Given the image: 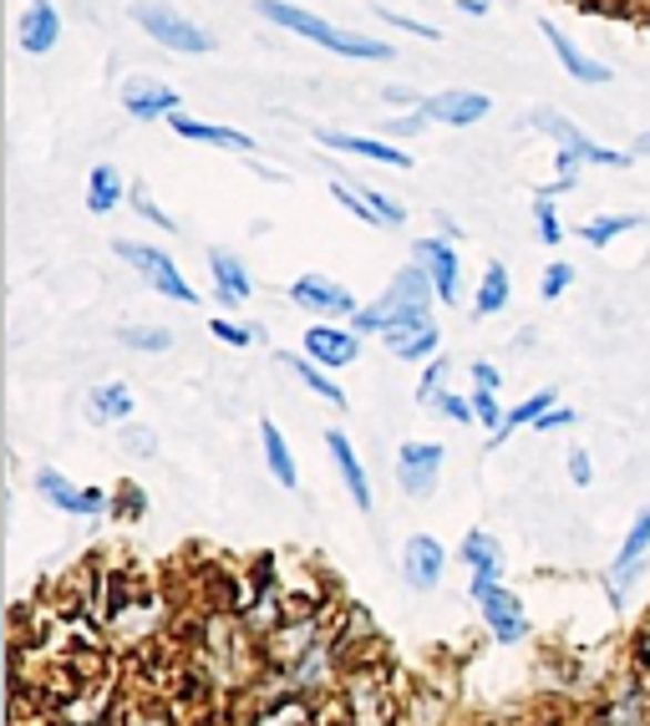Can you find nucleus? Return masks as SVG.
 <instances>
[{
  "label": "nucleus",
  "instance_id": "obj_50",
  "mask_svg": "<svg viewBox=\"0 0 650 726\" xmlns=\"http://www.w3.org/2000/svg\"><path fill=\"white\" fill-rule=\"evenodd\" d=\"M199 726H234V722H224V716H199Z\"/></svg>",
  "mask_w": 650,
  "mask_h": 726
},
{
  "label": "nucleus",
  "instance_id": "obj_38",
  "mask_svg": "<svg viewBox=\"0 0 650 726\" xmlns=\"http://www.w3.org/2000/svg\"><path fill=\"white\" fill-rule=\"evenodd\" d=\"M209 331H214L224 345H254V341H260L254 325H234V321H209Z\"/></svg>",
  "mask_w": 650,
  "mask_h": 726
},
{
  "label": "nucleus",
  "instance_id": "obj_17",
  "mask_svg": "<svg viewBox=\"0 0 650 726\" xmlns=\"http://www.w3.org/2000/svg\"><path fill=\"white\" fill-rule=\"evenodd\" d=\"M539 31H544V41L555 47L559 67H565V72L575 77V82H585V87H605V82H610V67H605V61H595V57H585V51H579L575 41H569L565 31H559L555 21H544Z\"/></svg>",
  "mask_w": 650,
  "mask_h": 726
},
{
  "label": "nucleus",
  "instance_id": "obj_6",
  "mask_svg": "<svg viewBox=\"0 0 650 726\" xmlns=\"http://www.w3.org/2000/svg\"><path fill=\"white\" fill-rule=\"evenodd\" d=\"M443 457H447L443 442H407L397 453V488L412 493V498H427L437 488V477H443Z\"/></svg>",
  "mask_w": 650,
  "mask_h": 726
},
{
  "label": "nucleus",
  "instance_id": "obj_31",
  "mask_svg": "<svg viewBox=\"0 0 650 726\" xmlns=\"http://www.w3.org/2000/svg\"><path fill=\"white\" fill-rule=\"evenodd\" d=\"M544 412H555V392H534V396H524V402H518L514 412H508L504 432H494V442H508V432H518V427H534V422H539Z\"/></svg>",
  "mask_w": 650,
  "mask_h": 726
},
{
  "label": "nucleus",
  "instance_id": "obj_51",
  "mask_svg": "<svg viewBox=\"0 0 650 726\" xmlns=\"http://www.w3.org/2000/svg\"><path fill=\"white\" fill-rule=\"evenodd\" d=\"M636 153H650V132H640L636 138Z\"/></svg>",
  "mask_w": 650,
  "mask_h": 726
},
{
  "label": "nucleus",
  "instance_id": "obj_9",
  "mask_svg": "<svg viewBox=\"0 0 650 726\" xmlns=\"http://www.w3.org/2000/svg\"><path fill=\"white\" fill-rule=\"evenodd\" d=\"M478 609L483 619H488V631H494L498 645H518L529 641V619H524V599L514 595V589H504V584H488L478 595Z\"/></svg>",
  "mask_w": 650,
  "mask_h": 726
},
{
  "label": "nucleus",
  "instance_id": "obj_1",
  "mask_svg": "<svg viewBox=\"0 0 650 726\" xmlns=\"http://www.w3.org/2000/svg\"><path fill=\"white\" fill-rule=\"evenodd\" d=\"M433 274L422 270L417 260L407 264V270H397V280H392V290H386L376 305H362L356 315H351V331L356 335H386L397 331V325H412V321H433Z\"/></svg>",
  "mask_w": 650,
  "mask_h": 726
},
{
  "label": "nucleus",
  "instance_id": "obj_19",
  "mask_svg": "<svg viewBox=\"0 0 650 726\" xmlns=\"http://www.w3.org/2000/svg\"><path fill=\"white\" fill-rule=\"evenodd\" d=\"M315 143L336 148V153H356V158H372V163H386V168H412V158L402 153V148L382 143V138H356V132H331V128H321V132H315Z\"/></svg>",
  "mask_w": 650,
  "mask_h": 726
},
{
  "label": "nucleus",
  "instance_id": "obj_25",
  "mask_svg": "<svg viewBox=\"0 0 650 726\" xmlns=\"http://www.w3.org/2000/svg\"><path fill=\"white\" fill-rule=\"evenodd\" d=\"M260 437H265V463H270V477H275L280 488H301V473H295V457H290V442L275 422H260Z\"/></svg>",
  "mask_w": 650,
  "mask_h": 726
},
{
  "label": "nucleus",
  "instance_id": "obj_2",
  "mask_svg": "<svg viewBox=\"0 0 650 726\" xmlns=\"http://www.w3.org/2000/svg\"><path fill=\"white\" fill-rule=\"evenodd\" d=\"M254 6H260L265 21L285 26V31H295V37H311L315 47H331L336 57H351V61H392L397 57L386 41H372V37H362V31H341V26L321 21V16L301 11V6H285V0H254Z\"/></svg>",
  "mask_w": 650,
  "mask_h": 726
},
{
  "label": "nucleus",
  "instance_id": "obj_24",
  "mask_svg": "<svg viewBox=\"0 0 650 726\" xmlns=\"http://www.w3.org/2000/svg\"><path fill=\"white\" fill-rule=\"evenodd\" d=\"M250 726H315V706L305 696H260V716Z\"/></svg>",
  "mask_w": 650,
  "mask_h": 726
},
{
  "label": "nucleus",
  "instance_id": "obj_20",
  "mask_svg": "<svg viewBox=\"0 0 650 726\" xmlns=\"http://www.w3.org/2000/svg\"><path fill=\"white\" fill-rule=\"evenodd\" d=\"M325 447H331V457H336V467H341V477H346V493H351V503L362 513H372V483H366V467H362V457H356V447H351V437L341 427H331V437H325Z\"/></svg>",
  "mask_w": 650,
  "mask_h": 726
},
{
  "label": "nucleus",
  "instance_id": "obj_23",
  "mask_svg": "<svg viewBox=\"0 0 650 726\" xmlns=\"http://www.w3.org/2000/svg\"><path fill=\"white\" fill-rule=\"evenodd\" d=\"M437 341H443V331H437L433 321H412V325H397V331H386V351L402 361H422L433 356Z\"/></svg>",
  "mask_w": 650,
  "mask_h": 726
},
{
  "label": "nucleus",
  "instance_id": "obj_30",
  "mask_svg": "<svg viewBox=\"0 0 650 726\" xmlns=\"http://www.w3.org/2000/svg\"><path fill=\"white\" fill-rule=\"evenodd\" d=\"M473 305H478V315H498V310L508 305V264H488V270H483V285H478V300H473Z\"/></svg>",
  "mask_w": 650,
  "mask_h": 726
},
{
  "label": "nucleus",
  "instance_id": "obj_33",
  "mask_svg": "<svg viewBox=\"0 0 650 726\" xmlns=\"http://www.w3.org/2000/svg\"><path fill=\"white\" fill-rule=\"evenodd\" d=\"M468 402H473V417H478L483 427H488V432H504L508 412H504V406H498V392H483V386H478V392H473Z\"/></svg>",
  "mask_w": 650,
  "mask_h": 726
},
{
  "label": "nucleus",
  "instance_id": "obj_7",
  "mask_svg": "<svg viewBox=\"0 0 650 726\" xmlns=\"http://www.w3.org/2000/svg\"><path fill=\"white\" fill-rule=\"evenodd\" d=\"M534 128H544L549 132V138H555L559 148H565V153H575L579 163H600V168H630V153H615V148H600V143H590V138H585V132L575 128V122L569 118H559V112H534Z\"/></svg>",
  "mask_w": 650,
  "mask_h": 726
},
{
  "label": "nucleus",
  "instance_id": "obj_32",
  "mask_svg": "<svg viewBox=\"0 0 650 726\" xmlns=\"http://www.w3.org/2000/svg\"><path fill=\"white\" fill-rule=\"evenodd\" d=\"M636 224H640L636 214H620V219H615V214H605V219H590V224L579 229V234L590 239V244H610V239L630 234V229H636Z\"/></svg>",
  "mask_w": 650,
  "mask_h": 726
},
{
  "label": "nucleus",
  "instance_id": "obj_43",
  "mask_svg": "<svg viewBox=\"0 0 650 726\" xmlns=\"http://www.w3.org/2000/svg\"><path fill=\"white\" fill-rule=\"evenodd\" d=\"M422 122H427V108H412L407 118H397V122H386V132H392V138H407V132H417Z\"/></svg>",
  "mask_w": 650,
  "mask_h": 726
},
{
  "label": "nucleus",
  "instance_id": "obj_40",
  "mask_svg": "<svg viewBox=\"0 0 650 726\" xmlns=\"http://www.w3.org/2000/svg\"><path fill=\"white\" fill-rule=\"evenodd\" d=\"M133 203H138V214H143V219H148V224H158V229H169V234H173V229H179V224H173V219H169V214H163V209H158V203H153V199H148V189H143V183H138V189H133Z\"/></svg>",
  "mask_w": 650,
  "mask_h": 726
},
{
  "label": "nucleus",
  "instance_id": "obj_36",
  "mask_svg": "<svg viewBox=\"0 0 650 726\" xmlns=\"http://www.w3.org/2000/svg\"><path fill=\"white\" fill-rule=\"evenodd\" d=\"M534 224H539V244H549V250H555L559 239H565V229H559V214H555V203H549V193L534 203Z\"/></svg>",
  "mask_w": 650,
  "mask_h": 726
},
{
  "label": "nucleus",
  "instance_id": "obj_34",
  "mask_svg": "<svg viewBox=\"0 0 650 726\" xmlns=\"http://www.w3.org/2000/svg\"><path fill=\"white\" fill-rule=\"evenodd\" d=\"M422 402L437 406V417H447V422H478V417H473V402H463V396L443 392V386H437L433 396H422Z\"/></svg>",
  "mask_w": 650,
  "mask_h": 726
},
{
  "label": "nucleus",
  "instance_id": "obj_37",
  "mask_svg": "<svg viewBox=\"0 0 650 726\" xmlns=\"http://www.w3.org/2000/svg\"><path fill=\"white\" fill-rule=\"evenodd\" d=\"M569 285H575V264H565V260H559V264H549V270H544V280H539V295H544V300H559Z\"/></svg>",
  "mask_w": 650,
  "mask_h": 726
},
{
  "label": "nucleus",
  "instance_id": "obj_3",
  "mask_svg": "<svg viewBox=\"0 0 650 726\" xmlns=\"http://www.w3.org/2000/svg\"><path fill=\"white\" fill-rule=\"evenodd\" d=\"M341 706H346L351 726H397V716H402L397 690L386 686V676L376 666L346 670V696H341Z\"/></svg>",
  "mask_w": 650,
  "mask_h": 726
},
{
  "label": "nucleus",
  "instance_id": "obj_26",
  "mask_svg": "<svg viewBox=\"0 0 650 726\" xmlns=\"http://www.w3.org/2000/svg\"><path fill=\"white\" fill-rule=\"evenodd\" d=\"M87 417L102 427V422H128L133 417V392L122 382H108V386H97L92 396H87Z\"/></svg>",
  "mask_w": 650,
  "mask_h": 726
},
{
  "label": "nucleus",
  "instance_id": "obj_13",
  "mask_svg": "<svg viewBox=\"0 0 650 726\" xmlns=\"http://www.w3.org/2000/svg\"><path fill=\"white\" fill-rule=\"evenodd\" d=\"M427 108V118L443 122V128H473V122H483L488 112H494V102L483 92H463V87H453V92H437L422 102Z\"/></svg>",
  "mask_w": 650,
  "mask_h": 726
},
{
  "label": "nucleus",
  "instance_id": "obj_45",
  "mask_svg": "<svg viewBox=\"0 0 650 726\" xmlns=\"http://www.w3.org/2000/svg\"><path fill=\"white\" fill-rule=\"evenodd\" d=\"M443 376H447V361H433V366H427V376H422V392L417 396H433L437 386H443Z\"/></svg>",
  "mask_w": 650,
  "mask_h": 726
},
{
  "label": "nucleus",
  "instance_id": "obj_21",
  "mask_svg": "<svg viewBox=\"0 0 650 726\" xmlns=\"http://www.w3.org/2000/svg\"><path fill=\"white\" fill-rule=\"evenodd\" d=\"M209 270H214V295L224 300V305H230V310L250 300L254 280H250V270H244V264L234 260L230 250H214V254H209Z\"/></svg>",
  "mask_w": 650,
  "mask_h": 726
},
{
  "label": "nucleus",
  "instance_id": "obj_12",
  "mask_svg": "<svg viewBox=\"0 0 650 726\" xmlns=\"http://www.w3.org/2000/svg\"><path fill=\"white\" fill-rule=\"evenodd\" d=\"M37 488H41V498H47L51 508H61V513H87V518H97V513L108 508V493L102 488H77L72 477H61L57 467H41Z\"/></svg>",
  "mask_w": 650,
  "mask_h": 726
},
{
  "label": "nucleus",
  "instance_id": "obj_29",
  "mask_svg": "<svg viewBox=\"0 0 650 726\" xmlns=\"http://www.w3.org/2000/svg\"><path fill=\"white\" fill-rule=\"evenodd\" d=\"M458 554L473 564V574H494V579H504V548L494 544V534H468Z\"/></svg>",
  "mask_w": 650,
  "mask_h": 726
},
{
  "label": "nucleus",
  "instance_id": "obj_8",
  "mask_svg": "<svg viewBox=\"0 0 650 726\" xmlns=\"http://www.w3.org/2000/svg\"><path fill=\"white\" fill-rule=\"evenodd\" d=\"M646 554H650V508H640V513H636V524H630V534H626V544H620V554H615L610 579H605V589H610L615 609L626 605V595H630V584H636L640 564H646Z\"/></svg>",
  "mask_w": 650,
  "mask_h": 726
},
{
  "label": "nucleus",
  "instance_id": "obj_10",
  "mask_svg": "<svg viewBox=\"0 0 650 726\" xmlns=\"http://www.w3.org/2000/svg\"><path fill=\"white\" fill-rule=\"evenodd\" d=\"M290 300L305 310H315V315H325V321H341V315H356V295H351L346 285H336L331 274H301L295 285H290Z\"/></svg>",
  "mask_w": 650,
  "mask_h": 726
},
{
  "label": "nucleus",
  "instance_id": "obj_49",
  "mask_svg": "<svg viewBox=\"0 0 650 726\" xmlns=\"http://www.w3.org/2000/svg\"><path fill=\"white\" fill-rule=\"evenodd\" d=\"M458 6H463L468 16H483V11H488V0H458Z\"/></svg>",
  "mask_w": 650,
  "mask_h": 726
},
{
  "label": "nucleus",
  "instance_id": "obj_42",
  "mask_svg": "<svg viewBox=\"0 0 650 726\" xmlns=\"http://www.w3.org/2000/svg\"><path fill=\"white\" fill-rule=\"evenodd\" d=\"M569 477H575L579 488H590V483H595V463H590V453H579V447L569 453Z\"/></svg>",
  "mask_w": 650,
  "mask_h": 726
},
{
  "label": "nucleus",
  "instance_id": "obj_14",
  "mask_svg": "<svg viewBox=\"0 0 650 726\" xmlns=\"http://www.w3.org/2000/svg\"><path fill=\"white\" fill-rule=\"evenodd\" d=\"M443 564H447V548L437 544L433 534H412L407 548H402V569H407V584L412 589H437V579H443Z\"/></svg>",
  "mask_w": 650,
  "mask_h": 726
},
{
  "label": "nucleus",
  "instance_id": "obj_28",
  "mask_svg": "<svg viewBox=\"0 0 650 726\" xmlns=\"http://www.w3.org/2000/svg\"><path fill=\"white\" fill-rule=\"evenodd\" d=\"M280 366H285V371H295V376H301V382L305 386H311V392L315 396H325V402H331V406H336V412H346V392H341V386L336 382H331V376H325V371L321 366H315V361H301V356H285V351H280Z\"/></svg>",
  "mask_w": 650,
  "mask_h": 726
},
{
  "label": "nucleus",
  "instance_id": "obj_16",
  "mask_svg": "<svg viewBox=\"0 0 650 726\" xmlns=\"http://www.w3.org/2000/svg\"><path fill=\"white\" fill-rule=\"evenodd\" d=\"M122 108H128V118H138V122H158V118H173V112H179V92L163 87V82L138 77V82L122 87Z\"/></svg>",
  "mask_w": 650,
  "mask_h": 726
},
{
  "label": "nucleus",
  "instance_id": "obj_46",
  "mask_svg": "<svg viewBox=\"0 0 650 726\" xmlns=\"http://www.w3.org/2000/svg\"><path fill=\"white\" fill-rule=\"evenodd\" d=\"M118 513H122V518H138V513H143V493H138V488H122Z\"/></svg>",
  "mask_w": 650,
  "mask_h": 726
},
{
  "label": "nucleus",
  "instance_id": "obj_41",
  "mask_svg": "<svg viewBox=\"0 0 650 726\" xmlns=\"http://www.w3.org/2000/svg\"><path fill=\"white\" fill-rule=\"evenodd\" d=\"M386 21L397 26V31H412V37H422V41H437V26H427V21H412V16H397V11H382Z\"/></svg>",
  "mask_w": 650,
  "mask_h": 726
},
{
  "label": "nucleus",
  "instance_id": "obj_15",
  "mask_svg": "<svg viewBox=\"0 0 650 726\" xmlns=\"http://www.w3.org/2000/svg\"><path fill=\"white\" fill-rule=\"evenodd\" d=\"M16 41H21V51H31V57H47L61 41V11L51 0H31L21 11V21H16Z\"/></svg>",
  "mask_w": 650,
  "mask_h": 726
},
{
  "label": "nucleus",
  "instance_id": "obj_27",
  "mask_svg": "<svg viewBox=\"0 0 650 726\" xmlns=\"http://www.w3.org/2000/svg\"><path fill=\"white\" fill-rule=\"evenodd\" d=\"M128 199V183L118 179V168H92V179H87V209H92V214H112V209H118V203Z\"/></svg>",
  "mask_w": 650,
  "mask_h": 726
},
{
  "label": "nucleus",
  "instance_id": "obj_5",
  "mask_svg": "<svg viewBox=\"0 0 650 726\" xmlns=\"http://www.w3.org/2000/svg\"><path fill=\"white\" fill-rule=\"evenodd\" d=\"M112 250H118L122 260L133 264V270L143 274L153 290H163L169 300H179V305H193V300H199V290H189V280H183L179 264H173L163 250H148V244H133V239H118Z\"/></svg>",
  "mask_w": 650,
  "mask_h": 726
},
{
  "label": "nucleus",
  "instance_id": "obj_18",
  "mask_svg": "<svg viewBox=\"0 0 650 726\" xmlns=\"http://www.w3.org/2000/svg\"><path fill=\"white\" fill-rule=\"evenodd\" d=\"M356 351H362L356 331H336V325H311V331H305V356H311L315 366H331V371L351 366Z\"/></svg>",
  "mask_w": 650,
  "mask_h": 726
},
{
  "label": "nucleus",
  "instance_id": "obj_35",
  "mask_svg": "<svg viewBox=\"0 0 650 726\" xmlns=\"http://www.w3.org/2000/svg\"><path fill=\"white\" fill-rule=\"evenodd\" d=\"M122 345H133V351H169L173 335L169 331H153V325H128V331H118Z\"/></svg>",
  "mask_w": 650,
  "mask_h": 726
},
{
  "label": "nucleus",
  "instance_id": "obj_39",
  "mask_svg": "<svg viewBox=\"0 0 650 726\" xmlns=\"http://www.w3.org/2000/svg\"><path fill=\"white\" fill-rule=\"evenodd\" d=\"M122 442H128L138 457H153L158 453V432L153 427H133V422H122Z\"/></svg>",
  "mask_w": 650,
  "mask_h": 726
},
{
  "label": "nucleus",
  "instance_id": "obj_48",
  "mask_svg": "<svg viewBox=\"0 0 650 726\" xmlns=\"http://www.w3.org/2000/svg\"><path fill=\"white\" fill-rule=\"evenodd\" d=\"M437 234H443V239H463V229L453 224V219H447V214H437Z\"/></svg>",
  "mask_w": 650,
  "mask_h": 726
},
{
  "label": "nucleus",
  "instance_id": "obj_44",
  "mask_svg": "<svg viewBox=\"0 0 650 726\" xmlns=\"http://www.w3.org/2000/svg\"><path fill=\"white\" fill-rule=\"evenodd\" d=\"M575 417H579V412H565V406H555V412H544L534 427H539V432H559V427H569Z\"/></svg>",
  "mask_w": 650,
  "mask_h": 726
},
{
  "label": "nucleus",
  "instance_id": "obj_11",
  "mask_svg": "<svg viewBox=\"0 0 650 726\" xmlns=\"http://www.w3.org/2000/svg\"><path fill=\"white\" fill-rule=\"evenodd\" d=\"M417 264L433 274L437 300L458 305V295H463V270H458V254H453V239H443V234L422 239V244H417Z\"/></svg>",
  "mask_w": 650,
  "mask_h": 726
},
{
  "label": "nucleus",
  "instance_id": "obj_22",
  "mask_svg": "<svg viewBox=\"0 0 650 726\" xmlns=\"http://www.w3.org/2000/svg\"><path fill=\"white\" fill-rule=\"evenodd\" d=\"M169 128L179 132V138H189V143H214V148H230V153H254V143L244 138V132L214 128V122H199V118H183V112H173Z\"/></svg>",
  "mask_w": 650,
  "mask_h": 726
},
{
  "label": "nucleus",
  "instance_id": "obj_4",
  "mask_svg": "<svg viewBox=\"0 0 650 726\" xmlns=\"http://www.w3.org/2000/svg\"><path fill=\"white\" fill-rule=\"evenodd\" d=\"M133 16H138V26H143L158 47L189 51V57H204V51H214V37H209L204 26H193L189 16H179L173 6H163V0H143Z\"/></svg>",
  "mask_w": 650,
  "mask_h": 726
},
{
  "label": "nucleus",
  "instance_id": "obj_47",
  "mask_svg": "<svg viewBox=\"0 0 650 726\" xmlns=\"http://www.w3.org/2000/svg\"><path fill=\"white\" fill-rule=\"evenodd\" d=\"M473 382H478L483 392H498V382H504V376H498V371L488 366V361H478V366H473Z\"/></svg>",
  "mask_w": 650,
  "mask_h": 726
}]
</instances>
